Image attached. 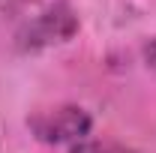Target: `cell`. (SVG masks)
Returning <instances> with one entry per match:
<instances>
[{
	"mask_svg": "<svg viewBox=\"0 0 156 153\" xmlns=\"http://www.w3.org/2000/svg\"><path fill=\"white\" fill-rule=\"evenodd\" d=\"M90 114L78 105H60L51 111L30 117V129L45 144H63V141H81L90 132Z\"/></svg>",
	"mask_w": 156,
	"mask_h": 153,
	"instance_id": "cell-1",
	"label": "cell"
},
{
	"mask_svg": "<svg viewBox=\"0 0 156 153\" xmlns=\"http://www.w3.org/2000/svg\"><path fill=\"white\" fill-rule=\"evenodd\" d=\"M144 57H147V63H150V69H156V36L147 42V48H144Z\"/></svg>",
	"mask_w": 156,
	"mask_h": 153,
	"instance_id": "cell-4",
	"label": "cell"
},
{
	"mask_svg": "<svg viewBox=\"0 0 156 153\" xmlns=\"http://www.w3.org/2000/svg\"><path fill=\"white\" fill-rule=\"evenodd\" d=\"M72 153H135L123 144H111V141H78Z\"/></svg>",
	"mask_w": 156,
	"mask_h": 153,
	"instance_id": "cell-3",
	"label": "cell"
},
{
	"mask_svg": "<svg viewBox=\"0 0 156 153\" xmlns=\"http://www.w3.org/2000/svg\"><path fill=\"white\" fill-rule=\"evenodd\" d=\"M72 15L66 6H57V9H48L45 15H39V21H33L27 27V33H21V42L36 48V45H48V42H60V39H69L75 33V27H57V24H72Z\"/></svg>",
	"mask_w": 156,
	"mask_h": 153,
	"instance_id": "cell-2",
	"label": "cell"
}]
</instances>
